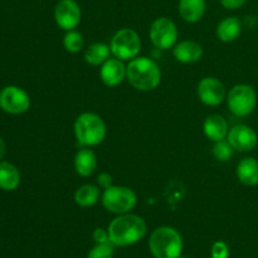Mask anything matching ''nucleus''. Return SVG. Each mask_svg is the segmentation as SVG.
<instances>
[{
  "label": "nucleus",
  "instance_id": "c85d7f7f",
  "mask_svg": "<svg viewBox=\"0 0 258 258\" xmlns=\"http://www.w3.org/2000/svg\"><path fill=\"white\" fill-rule=\"evenodd\" d=\"M247 0H221V4L223 5L226 9L229 10H236L238 8L243 7L246 4Z\"/></svg>",
  "mask_w": 258,
  "mask_h": 258
},
{
  "label": "nucleus",
  "instance_id": "9d476101",
  "mask_svg": "<svg viewBox=\"0 0 258 258\" xmlns=\"http://www.w3.org/2000/svg\"><path fill=\"white\" fill-rule=\"evenodd\" d=\"M82 12L76 0H59L54 8V20L59 28L68 32L81 23Z\"/></svg>",
  "mask_w": 258,
  "mask_h": 258
},
{
  "label": "nucleus",
  "instance_id": "cd10ccee",
  "mask_svg": "<svg viewBox=\"0 0 258 258\" xmlns=\"http://www.w3.org/2000/svg\"><path fill=\"white\" fill-rule=\"evenodd\" d=\"M97 183L101 188L107 189L112 185V176L108 173H101L100 175L97 176Z\"/></svg>",
  "mask_w": 258,
  "mask_h": 258
},
{
  "label": "nucleus",
  "instance_id": "a878e982",
  "mask_svg": "<svg viewBox=\"0 0 258 258\" xmlns=\"http://www.w3.org/2000/svg\"><path fill=\"white\" fill-rule=\"evenodd\" d=\"M212 258H228L229 257V248L226 242L217 241L212 246L211 249Z\"/></svg>",
  "mask_w": 258,
  "mask_h": 258
},
{
  "label": "nucleus",
  "instance_id": "1a4fd4ad",
  "mask_svg": "<svg viewBox=\"0 0 258 258\" xmlns=\"http://www.w3.org/2000/svg\"><path fill=\"white\" fill-rule=\"evenodd\" d=\"M0 107L12 115H22L30 107V97L17 86H7L0 91Z\"/></svg>",
  "mask_w": 258,
  "mask_h": 258
},
{
  "label": "nucleus",
  "instance_id": "412c9836",
  "mask_svg": "<svg viewBox=\"0 0 258 258\" xmlns=\"http://www.w3.org/2000/svg\"><path fill=\"white\" fill-rule=\"evenodd\" d=\"M100 196L101 193L98 186L93 185V184H85L76 190L75 202L77 206L88 208V207H92L97 203Z\"/></svg>",
  "mask_w": 258,
  "mask_h": 258
},
{
  "label": "nucleus",
  "instance_id": "20e7f679",
  "mask_svg": "<svg viewBox=\"0 0 258 258\" xmlns=\"http://www.w3.org/2000/svg\"><path fill=\"white\" fill-rule=\"evenodd\" d=\"M75 136L83 148L97 146L105 140L106 125L97 113L83 112L75 121Z\"/></svg>",
  "mask_w": 258,
  "mask_h": 258
},
{
  "label": "nucleus",
  "instance_id": "f257e3e1",
  "mask_svg": "<svg viewBox=\"0 0 258 258\" xmlns=\"http://www.w3.org/2000/svg\"><path fill=\"white\" fill-rule=\"evenodd\" d=\"M145 221L136 214H118L108 226L110 241L116 247H127L135 244L146 234Z\"/></svg>",
  "mask_w": 258,
  "mask_h": 258
},
{
  "label": "nucleus",
  "instance_id": "423d86ee",
  "mask_svg": "<svg viewBox=\"0 0 258 258\" xmlns=\"http://www.w3.org/2000/svg\"><path fill=\"white\" fill-rule=\"evenodd\" d=\"M138 198L127 186L111 185L102 194V204L106 211L115 214L130 213L135 208Z\"/></svg>",
  "mask_w": 258,
  "mask_h": 258
},
{
  "label": "nucleus",
  "instance_id": "7c9ffc66",
  "mask_svg": "<svg viewBox=\"0 0 258 258\" xmlns=\"http://www.w3.org/2000/svg\"><path fill=\"white\" fill-rule=\"evenodd\" d=\"M179 258H189V257H184V256H180Z\"/></svg>",
  "mask_w": 258,
  "mask_h": 258
},
{
  "label": "nucleus",
  "instance_id": "6e6552de",
  "mask_svg": "<svg viewBox=\"0 0 258 258\" xmlns=\"http://www.w3.org/2000/svg\"><path fill=\"white\" fill-rule=\"evenodd\" d=\"M150 39L156 48L161 50L170 49L178 40V28L175 23L166 17L158 18L150 27Z\"/></svg>",
  "mask_w": 258,
  "mask_h": 258
},
{
  "label": "nucleus",
  "instance_id": "9b49d317",
  "mask_svg": "<svg viewBox=\"0 0 258 258\" xmlns=\"http://www.w3.org/2000/svg\"><path fill=\"white\" fill-rule=\"evenodd\" d=\"M198 97L204 105L218 106L226 98V87L216 77H206L198 83Z\"/></svg>",
  "mask_w": 258,
  "mask_h": 258
},
{
  "label": "nucleus",
  "instance_id": "f03ea898",
  "mask_svg": "<svg viewBox=\"0 0 258 258\" xmlns=\"http://www.w3.org/2000/svg\"><path fill=\"white\" fill-rule=\"evenodd\" d=\"M126 80L139 91H153L160 85L161 71L148 57H136L126 66Z\"/></svg>",
  "mask_w": 258,
  "mask_h": 258
},
{
  "label": "nucleus",
  "instance_id": "2eb2a0df",
  "mask_svg": "<svg viewBox=\"0 0 258 258\" xmlns=\"http://www.w3.org/2000/svg\"><path fill=\"white\" fill-rule=\"evenodd\" d=\"M173 55L178 62L190 64L203 57V47L194 40H183L174 47Z\"/></svg>",
  "mask_w": 258,
  "mask_h": 258
},
{
  "label": "nucleus",
  "instance_id": "4be33fe9",
  "mask_svg": "<svg viewBox=\"0 0 258 258\" xmlns=\"http://www.w3.org/2000/svg\"><path fill=\"white\" fill-rule=\"evenodd\" d=\"M111 49L105 43H93L86 49L85 60L91 66H102L110 58Z\"/></svg>",
  "mask_w": 258,
  "mask_h": 258
},
{
  "label": "nucleus",
  "instance_id": "39448f33",
  "mask_svg": "<svg viewBox=\"0 0 258 258\" xmlns=\"http://www.w3.org/2000/svg\"><path fill=\"white\" fill-rule=\"evenodd\" d=\"M227 105L234 116L246 117L251 115L256 108V91L252 86L244 85V83L233 86L227 95Z\"/></svg>",
  "mask_w": 258,
  "mask_h": 258
},
{
  "label": "nucleus",
  "instance_id": "4468645a",
  "mask_svg": "<svg viewBox=\"0 0 258 258\" xmlns=\"http://www.w3.org/2000/svg\"><path fill=\"white\" fill-rule=\"evenodd\" d=\"M203 131L204 135L213 143L224 140L229 133L228 122L223 116L218 115V113H212V115L207 116V118L204 120Z\"/></svg>",
  "mask_w": 258,
  "mask_h": 258
},
{
  "label": "nucleus",
  "instance_id": "c756f323",
  "mask_svg": "<svg viewBox=\"0 0 258 258\" xmlns=\"http://www.w3.org/2000/svg\"><path fill=\"white\" fill-rule=\"evenodd\" d=\"M5 149H7V146H5L4 140H3V139L0 138V160H2L3 156L5 155Z\"/></svg>",
  "mask_w": 258,
  "mask_h": 258
},
{
  "label": "nucleus",
  "instance_id": "a211bd4d",
  "mask_svg": "<svg viewBox=\"0 0 258 258\" xmlns=\"http://www.w3.org/2000/svg\"><path fill=\"white\" fill-rule=\"evenodd\" d=\"M237 178L243 185L254 186L258 184V161L253 158H244L237 165Z\"/></svg>",
  "mask_w": 258,
  "mask_h": 258
},
{
  "label": "nucleus",
  "instance_id": "0eeeda50",
  "mask_svg": "<svg viewBox=\"0 0 258 258\" xmlns=\"http://www.w3.org/2000/svg\"><path fill=\"white\" fill-rule=\"evenodd\" d=\"M110 49L113 57L121 60H131L140 53L141 39L134 29L122 28L113 34Z\"/></svg>",
  "mask_w": 258,
  "mask_h": 258
},
{
  "label": "nucleus",
  "instance_id": "ddd939ff",
  "mask_svg": "<svg viewBox=\"0 0 258 258\" xmlns=\"http://www.w3.org/2000/svg\"><path fill=\"white\" fill-rule=\"evenodd\" d=\"M100 78L107 87H116L126 78V66L118 58H108L101 66Z\"/></svg>",
  "mask_w": 258,
  "mask_h": 258
},
{
  "label": "nucleus",
  "instance_id": "dca6fc26",
  "mask_svg": "<svg viewBox=\"0 0 258 258\" xmlns=\"http://www.w3.org/2000/svg\"><path fill=\"white\" fill-rule=\"evenodd\" d=\"M178 10L186 23H197L206 13V0H179Z\"/></svg>",
  "mask_w": 258,
  "mask_h": 258
},
{
  "label": "nucleus",
  "instance_id": "f3484780",
  "mask_svg": "<svg viewBox=\"0 0 258 258\" xmlns=\"http://www.w3.org/2000/svg\"><path fill=\"white\" fill-rule=\"evenodd\" d=\"M97 168V156L90 148L81 149L75 156L76 173L81 176L92 175Z\"/></svg>",
  "mask_w": 258,
  "mask_h": 258
},
{
  "label": "nucleus",
  "instance_id": "393cba45",
  "mask_svg": "<svg viewBox=\"0 0 258 258\" xmlns=\"http://www.w3.org/2000/svg\"><path fill=\"white\" fill-rule=\"evenodd\" d=\"M115 247L116 246L112 243V242L96 243V246L88 252L87 258H113Z\"/></svg>",
  "mask_w": 258,
  "mask_h": 258
},
{
  "label": "nucleus",
  "instance_id": "b1692460",
  "mask_svg": "<svg viewBox=\"0 0 258 258\" xmlns=\"http://www.w3.org/2000/svg\"><path fill=\"white\" fill-rule=\"evenodd\" d=\"M212 153H213V156L216 158V160L221 161V163H226L233 155V148H232L228 140H221L214 143Z\"/></svg>",
  "mask_w": 258,
  "mask_h": 258
},
{
  "label": "nucleus",
  "instance_id": "6ab92c4d",
  "mask_svg": "<svg viewBox=\"0 0 258 258\" xmlns=\"http://www.w3.org/2000/svg\"><path fill=\"white\" fill-rule=\"evenodd\" d=\"M242 23L238 18L228 17L222 20L217 27V37L224 43L234 42L241 35Z\"/></svg>",
  "mask_w": 258,
  "mask_h": 258
},
{
  "label": "nucleus",
  "instance_id": "bb28decb",
  "mask_svg": "<svg viewBox=\"0 0 258 258\" xmlns=\"http://www.w3.org/2000/svg\"><path fill=\"white\" fill-rule=\"evenodd\" d=\"M92 237L95 243H106V242H111L110 236H108V231H105L103 228H96Z\"/></svg>",
  "mask_w": 258,
  "mask_h": 258
},
{
  "label": "nucleus",
  "instance_id": "7ed1b4c3",
  "mask_svg": "<svg viewBox=\"0 0 258 258\" xmlns=\"http://www.w3.org/2000/svg\"><path fill=\"white\" fill-rule=\"evenodd\" d=\"M149 248L155 258H179L183 252V239L173 227H159L151 233Z\"/></svg>",
  "mask_w": 258,
  "mask_h": 258
},
{
  "label": "nucleus",
  "instance_id": "5701e85b",
  "mask_svg": "<svg viewBox=\"0 0 258 258\" xmlns=\"http://www.w3.org/2000/svg\"><path fill=\"white\" fill-rule=\"evenodd\" d=\"M85 39L83 35L77 30H68L63 37V47L70 53H78L83 48Z\"/></svg>",
  "mask_w": 258,
  "mask_h": 258
},
{
  "label": "nucleus",
  "instance_id": "f8f14e48",
  "mask_svg": "<svg viewBox=\"0 0 258 258\" xmlns=\"http://www.w3.org/2000/svg\"><path fill=\"white\" fill-rule=\"evenodd\" d=\"M227 140L229 141L233 150L239 153L253 150L258 143L256 131L247 125L233 126L227 135Z\"/></svg>",
  "mask_w": 258,
  "mask_h": 258
},
{
  "label": "nucleus",
  "instance_id": "aec40b11",
  "mask_svg": "<svg viewBox=\"0 0 258 258\" xmlns=\"http://www.w3.org/2000/svg\"><path fill=\"white\" fill-rule=\"evenodd\" d=\"M20 184V173L13 164L0 161V189L15 190Z\"/></svg>",
  "mask_w": 258,
  "mask_h": 258
}]
</instances>
